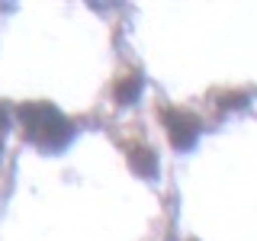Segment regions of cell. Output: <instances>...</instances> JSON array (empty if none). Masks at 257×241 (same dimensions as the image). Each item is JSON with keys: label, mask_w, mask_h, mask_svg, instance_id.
Instances as JSON below:
<instances>
[{"label": "cell", "mask_w": 257, "mask_h": 241, "mask_svg": "<svg viewBox=\"0 0 257 241\" xmlns=\"http://www.w3.org/2000/svg\"><path fill=\"white\" fill-rule=\"evenodd\" d=\"M20 126H23V135L45 151H61L74 139V126L52 103H26V106H20Z\"/></svg>", "instance_id": "cell-1"}, {"label": "cell", "mask_w": 257, "mask_h": 241, "mask_svg": "<svg viewBox=\"0 0 257 241\" xmlns=\"http://www.w3.org/2000/svg\"><path fill=\"white\" fill-rule=\"evenodd\" d=\"M142 93V74H135V71H128L116 80V87H112V96H116L119 106H125V103H135Z\"/></svg>", "instance_id": "cell-3"}, {"label": "cell", "mask_w": 257, "mask_h": 241, "mask_svg": "<svg viewBox=\"0 0 257 241\" xmlns=\"http://www.w3.org/2000/svg\"><path fill=\"white\" fill-rule=\"evenodd\" d=\"M4 132H7V112L0 109V155H4Z\"/></svg>", "instance_id": "cell-5"}, {"label": "cell", "mask_w": 257, "mask_h": 241, "mask_svg": "<svg viewBox=\"0 0 257 241\" xmlns=\"http://www.w3.org/2000/svg\"><path fill=\"white\" fill-rule=\"evenodd\" d=\"M128 164H132L135 174H142V177H151L158 171V158H155V151H151L148 145H132V148H128Z\"/></svg>", "instance_id": "cell-4"}, {"label": "cell", "mask_w": 257, "mask_h": 241, "mask_svg": "<svg viewBox=\"0 0 257 241\" xmlns=\"http://www.w3.org/2000/svg\"><path fill=\"white\" fill-rule=\"evenodd\" d=\"M164 129H167V139H171L174 148H180V151H187L193 142L199 139V119L193 116V112L187 109H164Z\"/></svg>", "instance_id": "cell-2"}]
</instances>
